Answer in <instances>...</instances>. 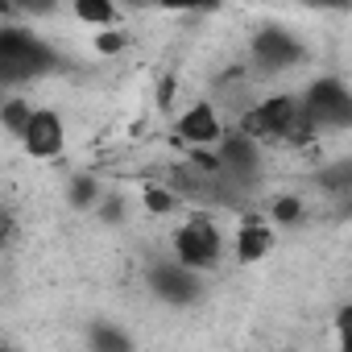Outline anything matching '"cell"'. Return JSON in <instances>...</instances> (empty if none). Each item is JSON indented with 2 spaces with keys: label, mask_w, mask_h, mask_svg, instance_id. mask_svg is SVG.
Wrapping results in <instances>:
<instances>
[{
  "label": "cell",
  "mask_w": 352,
  "mask_h": 352,
  "mask_svg": "<svg viewBox=\"0 0 352 352\" xmlns=\"http://www.w3.org/2000/svg\"><path fill=\"white\" fill-rule=\"evenodd\" d=\"M63 71V54L42 38L34 34L30 25H0V87L13 91V87H30L46 75Z\"/></svg>",
  "instance_id": "1"
},
{
  "label": "cell",
  "mask_w": 352,
  "mask_h": 352,
  "mask_svg": "<svg viewBox=\"0 0 352 352\" xmlns=\"http://www.w3.org/2000/svg\"><path fill=\"white\" fill-rule=\"evenodd\" d=\"M236 129L257 145H311L315 141L294 91H278V96H265V100L249 104L241 112Z\"/></svg>",
  "instance_id": "2"
},
{
  "label": "cell",
  "mask_w": 352,
  "mask_h": 352,
  "mask_svg": "<svg viewBox=\"0 0 352 352\" xmlns=\"http://www.w3.org/2000/svg\"><path fill=\"white\" fill-rule=\"evenodd\" d=\"M170 261H179L191 274H212L224 261V232L208 212H191L170 236Z\"/></svg>",
  "instance_id": "3"
},
{
  "label": "cell",
  "mask_w": 352,
  "mask_h": 352,
  "mask_svg": "<svg viewBox=\"0 0 352 352\" xmlns=\"http://www.w3.org/2000/svg\"><path fill=\"white\" fill-rule=\"evenodd\" d=\"M302 116L311 124V133H344L352 129V91L340 75H319L307 83V91L298 96Z\"/></svg>",
  "instance_id": "4"
},
{
  "label": "cell",
  "mask_w": 352,
  "mask_h": 352,
  "mask_svg": "<svg viewBox=\"0 0 352 352\" xmlns=\"http://www.w3.org/2000/svg\"><path fill=\"white\" fill-rule=\"evenodd\" d=\"M212 153H216V174H220L224 183H232V187L245 191V195L257 191V183H261V166H265L257 141H249L241 129H224V137L216 141Z\"/></svg>",
  "instance_id": "5"
},
{
  "label": "cell",
  "mask_w": 352,
  "mask_h": 352,
  "mask_svg": "<svg viewBox=\"0 0 352 352\" xmlns=\"http://www.w3.org/2000/svg\"><path fill=\"white\" fill-rule=\"evenodd\" d=\"M302 58H307V46L298 42V34H290V30H282V25H265V30H257L253 42H249V75H257V79L286 75V71H294Z\"/></svg>",
  "instance_id": "6"
},
{
  "label": "cell",
  "mask_w": 352,
  "mask_h": 352,
  "mask_svg": "<svg viewBox=\"0 0 352 352\" xmlns=\"http://www.w3.org/2000/svg\"><path fill=\"white\" fill-rule=\"evenodd\" d=\"M145 282H149L153 298L166 302V307H191V302L204 298V278L191 274V270H183L179 261H170V257L153 261L149 274H145Z\"/></svg>",
  "instance_id": "7"
},
{
  "label": "cell",
  "mask_w": 352,
  "mask_h": 352,
  "mask_svg": "<svg viewBox=\"0 0 352 352\" xmlns=\"http://www.w3.org/2000/svg\"><path fill=\"white\" fill-rule=\"evenodd\" d=\"M17 141L34 162H54L67 149V124L54 108H34V116H30V124Z\"/></svg>",
  "instance_id": "8"
},
{
  "label": "cell",
  "mask_w": 352,
  "mask_h": 352,
  "mask_svg": "<svg viewBox=\"0 0 352 352\" xmlns=\"http://www.w3.org/2000/svg\"><path fill=\"white\" fill-rule=\"evenodd\" d=\"M224 116L216 112L212 100H195L187 112H179V120H174V133H179V141L187 149H216V141L224 137Z\"/></svg>",
  "instance_id": "9"
},
{
  "label": "cell",
  "mask_w": 352,
  "mask_h": 352,
  "mask_svg": "<svg viewBox=\"0 0 352 352\" xmlns=\"http://www.w3.org/2000/svg\"><path fill=\"white\" fill-rule=\"evenodd\" d=\"M270 249H274V224L265 216H257V212H245L241 216V228L232 232L236 265H257Z\"/></svg>",
  "instance_id": "10"
},
{
  "label": "cell",
  "mask_w": 352,
  "mask_h": 352,
  "mask_svg": "<svg viewBox=\"0 0 352 352\" xmlns=\"http://www.w3.org/2000/svg\"><path fill=\"white\" fill-rule=\"evenodd\" d=\"M87 352H137L133 336L112 323V319H91L87 323Z\"/></svg>",
  "instance_id": "11"
},
{
  "label": "cell",
  "mask_w": 352,
  "mask_h": 352,
  "mask_svg": "<svg viewBox=\"0 0 352 352\" xmlns=\"http://www.w3.org/2000/svg\"><path fill=\"white\" fill-rule=\"evenodd\" d=\"M100 199H104L100 174H91V170H75L71 179H67V204H71V212H96Z\"/></svg>",
  "instance_id": "12"
},
{
  "label": "cell",
  "mask_w": 352,
  "mask_h": 352,
  "mask_svg": "<svg viewBox=\"0 0 352 352\" xmlns=\"http://www.w3.org/2000/svg\"><path fill=\"white\" fill-rule=\"evenodd\" d=\"M315 183H319V191H327L336 204H348V195H352V162H331L327 170L315 174Z\"/></svg>",
  "instance_id": "13"
},
{
  "label": "cell",
  "mask_w": 352,
  "mask_h": 352,
  "mask_svg": "<svg viewBox=\"0 0 352 352\" xmlns=\"http://www.w3.org/2000/svg\"><path fill=\"white\" fill-rule=\"evenodd\" d=\"M75 21H83V25H100V30H112L116 21H120V13H116V5H108V0H75Z\"/></svg>",
  "instance_id": "14"
},
{
  "label": "cell",
  "mask_w": 352,
  "mask_h": 352,
  "mask_svg": "<svg viewBox=\"0 0 352 352\" xmlns=\"http://www.w3.org/2000/svg\"><path fill=\"white\" fill-rule=\"evenodd\" d=\"M302 216H307V199H302V195L290 191V195H274V199H270V224H286V228H290V224H298Z\"/></svg>",
  "instance_id": "15"
},
{
  "label": "cell",
  "mask_w": 352,
  "mask_h": 352,
  "mask_svg": "<svg viewBox=\"0 0 352 352\" xmlns=\"http://www.w3.org/2000/svg\"><path fill=\"white\" fill-rule=\"evenodd\" d=\"M30 116H34V104H30V100H21V96H9L5 104H0V124H5V133H13V137H21V133H25Z\"/></svg>",
  "instance_id": "16"
},
{
  "label": "cell",
  "mask_w": 352,
  "mask_h": 352,
  "mask_svg": "<svg viewBox=\"0 0 352 352\" xmlns=\"http://www.w3.org/2000/svg\"><path fill=\"white\" fill-rule=\"evenodd\" d=\"M141 204H145V212H153V216H170V212H179V195H174L166 183H145V191H141Z\"/></svg>",
  "instance_id": "17"
},
{
  "label": "cell",
  "mask_w": 352,
  "mask_h": 352,
  "mask_svg": "<svg viewBox=\"0 0 352 352\" xmlns=\"http://www.w3.org/2000/svg\"><path fill=\"white\" fill-rule=\"evenodd\" d=\"M100 224H108V228H116V224H124L129 220V199L120 195V191H104V199L96 204V212H91Z\"/></svg>",
  "instance_id": "18"
},
{
  "label": "cell",
  "mask_w": 352,
  "mask_h": 352,
  "mask_svg": "<svg viewBox=\"0 0 352 352\" xmlns=\"http://www.w3.org/2000/svg\"><path fill=\"white\" fill-rule=\"evenodd\" d=\"M129 46V34H120V30H104V34H96V50L100 54H120Z\"/></svg>",
  "instance_id": "19"
},
{
  "label": "cell",
  "mask_w": 352,
  "mask_h": 352,
  "mask_svg": "<svg viewBox=\"0 0 352 352\" xmlns=\"http://www.w3.org/2000/svg\"><path fill=\"white\" fill-rule=\"evenodd\" d=\"M13 241H17V220H13V212L5 204H0V249L13 245Z\"/></svg>",
  "instance_id": "20"
},
{
  "label": "cell",
  "mask_w": 352,
  "mask_h": 352,
  "mask_svg": "<svg viewBox=\"0 0 352 352\" xmlns=\"http://www.w3.org/2000/svg\"><path fill=\"white\" fill-rule=\"evenodd\" d=\"M174 91H179V79L166 75V79L157 83V108H162V112H170V108H174Z\"/></svg>",
  "instance_id": "21"
},
{
  "label": "cell",
  "mask_w": 352,
  "mask_h": 352,
  "mask_svg": "<svg viewBox=\"0 0 352 352\" xmlns=\"http://www.w3.org/2000/svg\"><path fill=\"white\" fill-rule=\"evenodd\" d=\"M5 100H9V91H5V87H0V104H5Z\"/></svg>",
  "instance_id": "22"
},
{
  "label": "cell",
  "mask_w": 352,
  "mask_h": 352,
  "mask_svg": "<svg viewBox=\"0 0 352 352\" xmlns=\"http://www.w3.org/2000/svg\"><path fill=\"white\" fill-rule=\"evenodd\" d=\"M0 352H17V348H9V344H0Z\"/></svg>",
  "instance_id": "23"
}]
</instances>
